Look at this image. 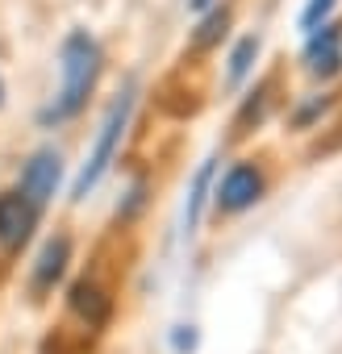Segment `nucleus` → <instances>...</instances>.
Returning <instances> with one entry per match:
<instances>
[{
	"label": "nucleus",
	"instance_id": "f257e3e1",
	"mask_svg": "<svg viewBox=\"0 0 342 354\" xmlns=\"http://www.w3.org/2000/svg\"><path fill=\"white\" fill-rule=\"evenodd\" d=\"M100 71H105V50H100V42H96L88 30H71V34L63 38V46H59V75H63V80H59V92L38 109V125H42V129H55V125L75 121V117L88 109Z\"/></svg>",
	"mask_w": 342,
	"mask_h": 354
},
{
	"label": "nucleus",
	"instance_id": "f03ea898",
	"mask_svg": "<svg viewBox=\"0 0 342 354\" xmlns=\"http://www.w3.org/2000/svg\"><path fill=\"white\" fill-rule=\"evenodd\" d=\"M134 104H138V88L129 84L113 104H109V113H105V121H100V129H96V138H92V150H88V158H84V167L75 171V180H71V192H67V201L71 205H80V201H88L96 188H100V180L109 175V167L117 162V154H121V142H125V133H129V121H134Z\"/></svg>",
	"mask_w": 342,
	"mask_h": 354
},
{
	"label": "nucleus",
	"instance_id": "7ed1b4c3",
	"mask_svg": "<svg viewBox=\"0 0 342 354\" xmlns=\"http://www.w3.org/2000/svg\"><path fill=\"white\" fill-rule=\"evenodd\" d=\"M267 188H271L267 167H263L259 158H238V162H230V167L217 175L209 209H213L217 217H242V213H251V209L267 196Z\"/></svg>",
	"mask_w": 342,
	"mask_h": 354
},
{
	"label": "nucleus",
	"instance_id": "20e7f679",
	"mask_svg": "<svg viewBox=\"0 0 342 354\" xmlns=\"http://www.w3.org/2000/svg\"><path fill=\"white\" fill-rule=\"evenodd\" d=\"M71 263H75V238L67 230H55L42 238V246L34 250L30 259V271H26V288H30V300L34 304H46L71 275Z\"/></svg>",
	"mask_w": 342,
	"mask_h": 354
},
{
	"label": "nucleus",
	"instance_id": "39448f33",
	"mask_svg": "<svg viewBox=\"0 0 342 354\" xmlns=\"http://www.w3.org/2000/svg\"><path fill=\"white\" fill-rule=\"evenodd\" d=\"M63 308H67V317H71L84 333H92V337L109 333L113 321H117V296H113V288H109L100 275H80V279H71L67 292H63Z\"/></svg>",
	"mask_w": 342,
	"mask_h": 354
},
{
	"label": "nucleus",
	"instance_id": "423d86ee",
	"mask_svg": "<svg viewBox=\"0 0 342 354\" xmlns=\"http://www.w3.org/2000/svg\"><path fill=\"white\" fill-rule=\"evenodd\" d=\"M63 154H59V146H38L26 162H21V171H17V192L34 205V209H51L55 205V196H59V188H63Z\"/></svg>",
	"mask_w": 342,
	"mask_h": 354
},
{
	"label": "nucleus",
	"instance_id": "0eeeda50",
	"mask_svg": "<svg viewBox=\"0 0 342 354\" xmlns=\"http://www.w3.org/2000/svg\"><path fill=\"white\" fill-rule=\"evenodd\" d=\"M38 225H42V209H34L17 188L0 192V254L17 259L30 246V238H34Z\"/></svg>",
	"mask_w": 342,
	"mask_h": 354
},
{
	"label": "nucleus",
	"instance_id": "6e6552de",
	"mask_svg": "<svg viewBox=\"0 0 342 354\" xmlns=\"http://www.w3.org/2000/svg\"><path fill=\"white\" fill-rule=\"evenodd\" d=\"M305 71L313 80H334L342 75V26L325 21L305 38Z\"/></svg>",
	"mask_w": 342,
	"mask_h": 354
},
{
	"label": "nucleus",
	"instance_id": "1a4fd4ad",
	"mask_svg": "<svg viewBox=\"0 0 342 354\" xmlns=\"http://www.w3.org/2000/svg\"><path fill=\"white\" fill-rule=\"evenodd\" d=\"M213 184H217V154L201 158L197 171H192V184H188V201H184V238H197L205 213H209V201H213Z\"/></svg>",
	"mask_w": 342,
	"mask_h": 354
},
{
	"label": "nucleus",
	"instance_id": "9d476101",
	"mask_svg": "<svg viewBox=\"0 0 342 354\" xmlns=\"http://www.w3.org/2000/svg\"><path fill=\"white\" fill-rule=\"evenodd\" d=\"M259 34H246V38H238L234 42V50L226 55V84L230 88H242L246 84V75L255 71V59H259Z\"/></svg>",
	"mask_w": 342,
	"mask_h": 354
},
{
	"label": "nucleus",
	"instance_id": "9b49d317",
	"mask_svg": "<svg viewBox=\"0 0 342 354\" xmlns=\"http://www.w3.org/2000/svg\"><path fill=\"white\" fill-rule=\"evenodd\" d=\"M267 109H271V84L251 88V92H246V100H242V104H238V113H234V138H246L255 125H263Z\"/></svg>",
	"mask_w": 342,
	"mask_h": 354
},
{
	"label": "nucleus",
	"instance_id": "f8f14e48",
	"mask_svg": "<svg viewBox=\"0 0 342 354\" xmlns=\"http://www.w3.org/2000/svg\"><path fill=\"white\" fill-rule=\"evenodd\" d=\"M226 30H230V5H213V9L201 17V26L192 30V46H197V50H213V46H222Z\"/></svg>",
	"mask_w": 342,
	"mask_h": 354
},
{
	"label": "nucleus",
	"instance_id": "ddd939ff",
	"mask_svg": "<svg viewBox=\"0 0 342 354\" xmlns=\"http://www.w3.org/2000/svg\"><path fill=\"white\" fill-rule=\"evenodd\" d=\"M334 100H338L334 92H313V96L296 100V109L288 113V125H292V129H300V133H305V129H317V121L334 109Z\"/></svg>",
	"mask_w": 342,
	"mask_h": 354
},
{
	"label": "nucleus",
	"instance_id": "4468645a",
	"mask_svg": "<svg viewBox=\"0 0 342 354\" xmlns=\"http://www.w3.org/2000/svg\"><path fill=\"white\" fill-rule=\"evenodd\" d=\"M334 5H338V0H309V5L300 9V30H305V38H309L313 30H321V26L330 21Z\"/></svg>",
	"mask_w": 342,
	"mask_h": 354
},
{
	"label": "nucleus",
	"instance_id": "2eb2a0df",
	"mask_svg": "<svg viewBox=\"0 0 342 354\" xmlns=\"http://www.w3.org/2000/svg\"><path fill=\"white\" fill-rule=\"evenodd\" d=\"M197 346H201L197 325H176V329H171V350H176V354H197Z\"/></svg>",
	"mask_w": 342,
	"mask_h": 354
},
{
	"label": "nucleus",
	"instance_id": "dca6fc26",
	"mask_svg": "<svg viewBox=\"0 0 342 354\" xmlns=\"http://www.w3.org/2000/svg\"><path fill=\"white\" fill-rule=\"evenodd\" d=\"M142 192H146L142 184H134V188H129V201H125V205H117V221H129V217H134V213L142 209V201H146Z\"/></svg>",
	"mask_w": 342,
	"mask_h": 354
},
{
	"label": "nucleus",
	"instance_id": "f3484780",
	"mask_svg": "<svg viewBox=\"0 0 342 354\" xmlns=\"http://www.w3.org/2000/svg\"><path fill=\"white\" fill-rule=\"evenodd\" d=\"M217 5V0H188V13H197V17H205L209 9Z\"/></svg>",
	"mask_w": 342,
	"mask_h": 354
},
{
	"label": "nucleus",
	"instance_id": "a211bd4d",
	"mask_svg": "<svg viewBox=\"0 0 342 354\" xmlns=\"http://www.w3.org/2000/svg\"><path fill=\"white\" fill-rule=\"evenodd\" d=\"M5 96H9V92H5V75H0V104H5Z\"/></svg>",
	"mask_w": 342,
	"mask_h": 354
}]
</instances>
